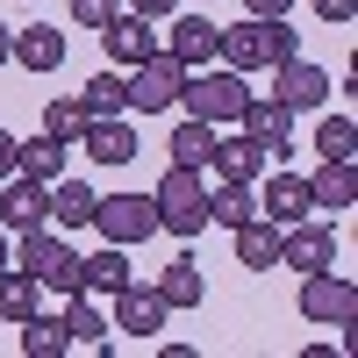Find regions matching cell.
Returning <instances> with one entry per match:
<instances>
[{
	"label": "cell",
	"mask_w": 358,
	"mask_h": 358,
	"mask_svg": "<svg viewBox=\"0 0 358 358\" xmlns=\"http://www.w3.org/2000/svg\"><path fill=\"white\" fill-rule=\"evenodd\" d=\"M215 57L229 72H265V65H287V57H301V36L287 29V15H244L236 29H222L215 36Z\"/></svg>",
	"instance_id": "1"
},
{
	"label": "cell",
	"mask_w": 358,
	"mask_h": 358,
	"mask_svg": "<svg viewBox=\"0 0 358 358\" xmlns=\"http://www.w3.org/2000/svg\"><path fill=\"white\" fill-rule=\"evenodd\" d=\"M158 229H172V236H201L208 229V187H201V165H165V179H158Z\"/></svg>",
	"instance_id": "2"
},
{
	"label": "cell",
	"mask_w": 358,
	"mask_h": 358,
	"mask_svg": "<svg viewBox=\"0 0 358 358\" xmlns=\"http://www.w3.org/2000/svg\"><path fill=\"white\" fill-rule=\"evenodd\" d=\"M15 265L36 287H57V294H79V251L65 244V236H50L43 222L36 229H22V244H15Z\"/></svg>",
	"instance_id": "3"
},
{
	"label": "cell",
	"mask_w": 358,
	"mask_h": 358,
	"mask_svg": "<svg viewBox=\"0 0 358 358\" xmlns=\"http://www.w3.org/2000/svg\"><path fill=\"white\" fill-rule=\"evenodd\" d=\"M122 86H129V115H165V108H179V86H187V65L158 43L143 65H129L122 72Z\"/></svg>",
	"instance_id": "4"
},
{
	"label": "cell",
	"mask_w": 358,
	"mask_h": 358,
	"mask_svg": "<svg viewBox=\"0 0 358 358\" xmlns=\"http://www.w3.org/2000/svg\"><path fill=\"white\" fill-rule=\"evenodd\" d=\"M244 101H251V86H244V72H187V86H179V108L187 115H201V122H236L244 115Z\"/></svg>",
	"instance_id": "5"
},
{
	"label": "cell",
	"mask_w": 358,
	"mask_h": 358,
	"mask_svg": "<svg viewBox=\"0 0 358 358\" xmlns=\"http://www.w3.org/2000/svg\"><path fill=\"white\" fill-rule=\"evenodd\" d=\"M301 315L315 322V330H351L358 322V287L344 280V273H301Z\"/></svg>",
	"instance_id": "6"
},
{
	"label": "cell",
	"mask_w": 358,
	"mask_h": 358,
	"mask_svg": "<svg viewBox=\"0 0 358 358\" xmlns=\"http://www.w3.org/2000/svg\"><path fill=\"white\" fill-rule=\"evenodd\" d=\"M94 229L108 236V244H143V236H158V201L151 194H101L94 201Z\"/></svg>",
	"instance_id": "7"
},
{
	"label": "cell",
	"mask_w": 358,
	"mask_h": 358,
	"mask_svg": "<svg viewBox=\"0 0 358 358\" xmlns=\"http://www.w3.org/2000/svg\"><path fill=\"white\" fill-rule=\"evenodd\" d=\"M108 301H115V322H108V330H122V337H158L165 322H172V308L158 301L151 280H129L122 294H108Z\"/></svg>",
	"instance_id": "8"
},
{
	"label": "cell",
	"mask_w": 358,
	"mask_h": 358,
	"mask_svg": "<svg viewBox=\"0 0 358 358\" xmlns=\"http://www.w3.org/2000/svg\"><path fill=\"white\" fill-rule=\"evenodd\" d=\"M330 258H337V229H330V222L301 215V222L280 229V265H294V273H322Z\"/></svg>",
	"instance_id": "9"
},
{
	"label": "cell",
	"mask_w": 358,
	"mask_h": 358,
	"mask_svg": "<svg viewBox=\"0 0 358 358\" xmlns=\"http://www.w3.org/2000/svg\"><path fill=\"white\" fill-rule=\"evenodd\" d=\"M101 50H108L115 72H129V65H143V57L158 50V22H143V15H115V22H101Z\"/></svg>",
	"instance_id": "10"
},
{
	"label": "cell",
	"mask_w": 358,
	"mask_h": 358,
	"mask_svg": "<svg viewBox=\"0 0 358 358\" xmlns=\"http://www.w3.org/2000/svg\"><path fill=\"white\" fill-rule=\"evenodd\" d=\"M236 122H244V136L265 143V158H287V151H294V108H287L280 94H273V101H258V94H251Z\"/></svg>",
	"instance_id": "11"
},
{
	"label": "cell",
	"mask_w": 358,
	"mask_h": 358,
	"mask_svg": "<svg viewBox=\"0 0 358 358\" xmlns=\"http://www.w3.org/2000/svg\"><path fill=\"white\" fill-rule=\"evenodd\" d=\"M50 215V187L43 179H29V172H15V179H0V229H36Z\"/></svg>",
	"instance_id": "12"
},
{
	"label": "cell",
	"mask_w": 358,
	"mask_h": 358,
	"mask_svg": "<svg viewBox=\"0 0 358 358\" xmlns=\"http://www.w3.org/2000/svg\"><path fill=\"white\" fill-rule=\"evenodd\" d=\"M280 79H273V94L301 115V108H330V72L322 65H308V57H287V65H273Z\"/></svg>",
	"instance_id": "13"
},
{
	"label": "cell",
	"mask_w": 358,
	"mask_h": 358,
	"mask_svg": "<svg viewBox=\"0 0 358 358\" xmlns=\"http://www.w3.org/2000/svg\"><path fill=\"white\" fill-rule=\"evenodd\" d=\"M208 165H215V179H244V187H258L273 158H265L258 136H215V158H208Z\"/></svg>",
	"instance_id": "14"
},
{
	"label": "cell",
	"mask_w": 358,
	"mask_h": 358,
	"mask_svg": "<svg viewBox=\"0 0 358 358\" xmlns=\"http://www.w3.org/2000/svg\"><path fill=\"white\" fill-rule=\"evenodd\" d=\"M258 215L265 222H301V215H315V201H308V179H294V172H273L265 179V194H258Z\"/></svg>",
	"instance_id": "15"
},
{
	"label": "cell",
	"mask_w": 358,
	"mask_h": 358,
	"mask_svg": "<svg viewBox=\"0 0 358 358\" xmlns=\"http://www.w3.org/2000/svg\"><path fill=\"white\" fill-rule=\"evenodd\" d=\"M308 201H315V208H330V215L358 208V165H351V158H322L315 179H308Z\"/></svg>",
	"instance_id": "16"
},
{
	"label": "cell",
	"mask_w": 358,
	"mask_h": 358,
	"mask_svg": "<svg viewBox=\"0 0 358 358\" xmlns=\"http://www.w3.org/2000/svg\"><path fill=\"white\" fill-rule=\"evenodd\" d=\"M215 36H222V29L208 22V15H179V22H172V43H165V50H172L187 72H201V65H215Z\"/></svg>",
	"instance_id": "17"
},
{
	"label": "cell",
	"mask_w": 358,
	"mask_h": 358,
	"mask_svg": "<svg viewBox=\"0 0 358 358\" xmlns=\"http://www.w3.org/2000/svg\"><path fill=\"white\" fill-rule=\"evenodd\" d=\"M79 151H86V158H101V165H129V158H136V129L122 122V115H101V122H86Z\"/></svg>",
	"instance_id": "18"
},
{
	"label": "cell",
	"mask_w": 358,
	"mask_h": 358,
	"mask_svg": "<svg viewBox=\"0 0 358 358\" xmlns=\"http://www.w3.org/2000/svg\"><path fill=\"white\" fill-rule=\"evenodd\" d=\"M229 236H236V265H244V273H273V265H280V222L251 215V222H236Z\"/></svg>",
	"instance_id": "19"
},
{
	"label": "cell",
	"mask_w": 358,
	"mask_h": 358,
	"mask_svg": "<svg viewBox=\"0 0 358 358\" xmlns=\"http://www.w3.org/2000/svg\"><path fill=\"white\" fill-rule=\"evenodd\" d=\"M15 65H22V72H57V65H65V36H57L50 22L15 29Z\"/></svg>",
	"instance_id": "20"
},
{
	"label": "cell",
	"mask_w": 358,
	"mask_h": 358,
	"mask_svg": "<svg viewBox=\"0 0 358 358\" xmlns=\"http://www.w3.org/2000/svg\"><path fill=\"white\" fill-rule=\"evenodd\" d=\"M94 187L86 179H50V222L57 229H94Z\"/></svg>",
	"instance_id": "21"
},
{
	"label": "cell",
	"mask_w": 358,
	"mask_h": 358,
	"mask_svg": "<svg viewBox=\"0 0 358 358\" xmlns=\"http://www.w3.org/2000/svg\"><path fill=\"white\" fill-rule=\"evenodd\" d=\"M65 151L72 143H57V136H15V172H29V179H65Z\"/></svg>",
	"instance_id": "22"
},
{
	"label": "cell",
	"mask_w": 358,
	"mask_h": 358,
	"mask_svg": "<svg viewBox=\"0 0 358 358\" xmlns=\"http://www.w3.org/2000/svg\"><path fill=\"white\" fill-rule=\"evenodd\" d=\"M136 273H129V258H122V244H108V251H94V258H79V287L86 294H122Z\"/></svg>",
	"instance_id": "23"
},
{
	"label": "cell",
	"mask_w": 358,
	"mask_h": 358,
	"mask_svg": "<svg viewBox=\"0 0 358 358\" xmlns=\"http://www.w3.org/2000/svg\"><path fill=\"white\" fill-rule=\"evenodd\" d=\"M151 287H158V301H165V308H201V294H208V287H201V265H194L187 251H179Z\"/></svg>",
	"instance_id": "24"
},
{
	"label": "cell",
	"mask_w": 358,
	"mask_h": 358,
	"mask_svg": "<svg viewBox=\"0 0 358 358\" xmlns=\"http://www.w3.org/2000/svg\"><path fill=\"white\" fill-rule=\"evenodd\" d=\"M251 215H258V194L244 187V179H215V194H208V222L236 229V222H251Z\"/></svg>",
	"instance_id": "25"
},
{
	"label": "cell",
	"mask_w": 358,
	"mask_h": 358,
	"mask_svg": "<svg viewBox=\"0 0 358 358\" xmlns=\"http://www.w3.org/2000/svg\"><path fill=\"white\" fill-rule=\"evenodd\" d=\"M65 337L72 344H94V351H108V315H101V301H94V294H72V308H65Z\"/></svg>",
	"instance_id": "26"
},
{
	"label": "cell",
	"mask_w": 358,
	"mask_h": 358,
	"mask_svg": "<svg viewBox=\"0 0 358 358\" xmlns=\"http://www.w3.org/2000/svg\"><path fill=\"white\" fill-rule=\"evenodd\" d=\"M79 108L94 115V122H101V115H129V86H122V72H94V79L79 86Z\"/></svg>",
	"instance_id": "27"
},
{
	"label": "cell",
	"mask_w": 358,
	"mask_h": 358,
	"mask_svg": "<svg viewBox=\"0 0 358 358\" xmlns=\"http://www.w3.org/2000/svg\"><path fill=\"white\" fill-rule=\"evenodd\" d=\"M36 280H29L22 273V265H15V273H8V265H0V322H29V315H36Z\"/></svg>",
	"instance_id": "28"
},
{
	"label": "cell",
	"mask_w": 358,
	"mask_h": 358,
	"mask_svg": "<svg viewBox=\"0 0 358 358\" xmlns=\"http://www.w3.org/2000/svg\"><path fill=\"white\" fill-rule=\"evenodd\" d=\"M208 158H215V122L187 115V122L172 129V165H208Z\"/></svg>",
	"instance_id": "29"
},
{
	"label": "cell",
	"mask_w": 358,
	"mask_h": 358,
	"mask_svg": "<svg viewBox=\"0 0 358 358\" xmlns=\"http://www.w3.org/2000/svg\"><path fill=\"white\" fill-rule=\"evenodd\" d=\"M22 351H29V358H65V351H72V337H65V322L29 315V322H22Z\"/></svg>",
	"instance_id": "30"
},
{
	"label": "cell",
	"mask_w": 358,
	"mask_h": 358,
	"mask_svg": "<svg viewBox=\"0 0 358 358\" xmlns=\"http://www.w3.org/2000/svg\"><path fill=\"white\" fill-rule=\"evenodd\" d=\"M86 122H94V115L79 108V94H72V101H50V108H43V136H57V143H79V136H86Z\"/></svg>",
	"instance_id": "31"
},
{
	"label": "cell",
	"mask_w": 358,
	"mask_h": 358,
	"mask_svg": "<svg viewBox=\"0 0 358 358\" xmlns=\"http://www.w3.org/2000/svg\"><path fill=\"white\" fill-rule=\"evenodd\" d=\"M315 151H322V158H358V129H351V115H322Z\"/></svg>",
	"instance_id": "32"
},
{
	"label": "cell",
	"mask_w": 358,
	"mask_h": 358,
	"mask_svg": "<svg viewBox=\"0 0 358 358\" xmlns=\"http://www.w3.org/2000/svg\"><path fill=\"white\" fill-rule=\"evenodd\" d=\"M122 15V0H72V22L79 29H101V22H115Z\"/></svg>",
	"instance_id": "33"
},
{
	"label": "cell",
	"mask_w": 358,
	"mask_h": 358,
	"mask_svg": "<svg viewBox=\"0 0 358 358\" xmlns=\"http://www.w3.org/2000/svg\"><path fill=\"white\" fill-rule=\"evenodd\" d=\"M129 15H143V22H165V15H179V0H129Z\"/></svg>",
	"instance_id": "34"
},
{
	"label": "cell",
	"mask_w": 358,
	"mask_h": 358,
	"mask_svg": "<svg viewBox=\"0 0 358 358\" xmlns=\"http://www.w3.org/2000/svg\"><path fill=\"white\" fill-rule=\"evenodd\" d=\"M315 15H322V22H351L358 0H315Z\"/></svg>",
	"instance_id": "35"
},
{
	"label": "cell",
	"mask_w": 358,
	"mask_h": 358,
	"mask_svg": "<svg viewBox=\"0 0 358 358\" xmlns=\"http://www.w3.org/2000/svg\"><path fill=\"white\" fill-rule=\"evenodd\" d=\"M244 8H251V15H265V22H273V15H287V8H294V0H244Z\"/></svg>",
	"instance_id": "36"
},
{
	"label": "cell",
	"mask_w": 358,
	"mask_h": 358,
	"mask_svg": "<svg viewBox=\"0 0 358 358\" xmlns=\"http://www.w3.org/2000/svg\"><path fill=\"white\" fill-rule=\"evenodd\" d=\"M0 179H15V136L0 129Z\"/></svg>",
	"instance_id": "37"
},
{
	"label": "cell",
	"mask_w": 358,
	"mask_h": 358,
	"mask_svg": "<svg viewBox=\"0 0 358 358\" xmlns=\"http://www.w3.org/2000/svg\"><path fill=\"white\" fill-rule=\"evenodd\" d=\"M0 65H15V29L0 22Z\"/></svg>",
	"instance_id": "38"
},
{
	"label": "cell",
	"mask_w": 358,
	"mask_h": 358,
	"mask_svg": "<svg viewBox=\"0 0 358 358\" xmlns=\"http://www.w3.org/2000/svg\"><path fill=\"white\" fill-rule=\"evenodd\" d=\"M8 258H15V251H8V229H0V265H8Z\"/></svg>",
	"instance_id": "39"
}]
</instances>
